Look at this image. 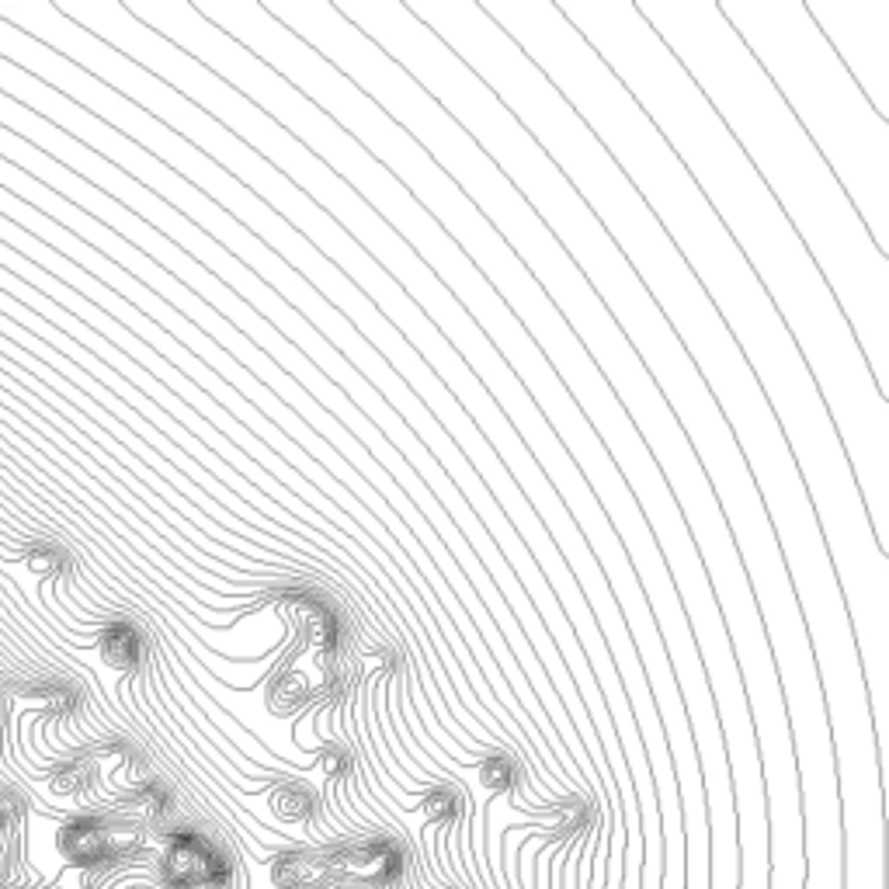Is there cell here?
<instances>
[{
  "mask_svg": "<svg viewBox=\"0 0 889 889\" xmlns=\"http://www.w3.org/2000/svg\"><path fill=\"white\" fill-rule=\"evenodd\" d=\"M101 653H105V660H108L111 668L125 671V668L136 664V657H140V639H136V633H132L129 626H116V629H108V633H105V639H101Z\"/></svg>",
  "mask_w": 889,
  "mask_h": 889,
  "instance_id": "3",
  "label": "cell"
},
{
  "mask_svg": "<svg viewBox=\"0 0 889 889\" xmlns=\"http://www.w3.org/2000/svg\"><path fill=\"white\" fill-rule=\"evenodd\" d=\"M60 848L67 858L81 862V865L108 862V858H116V851H119V830H111L98 820H77L60 834Z\"/></svg>",
  "mask_w": 889,
  "mask_h": 889,
  "instance_id": "2",
  "label": "cell"
},
{
  "mask_svg": "<svg viewBox=\"0 0 889 889\" xmlns=\"http://www.w3.org/2000/svg\"><path fill=\"white\" fill-rule=\"evenodd\" d=\"M226 876V865L213 848H205L199 838H175L170 851L164 855V879L178 889L192 886H213Z\"/></svg>",
  "mask_w": 889,
  "mask_h": 889,
  "instance_id": "1",
  "label": "cell"
},
{
  "mask_svg": "<svg viewBox=\"0 0 889 889\" xmlns=\"http://www.w3.org/2000/svg\"><path fill=\"white\" fill-rule=\"evenodd\" d=\"M0 827H4V806H0Z\"/></svg>",
  "mask_w": 889,
  "mask_h": 889,
  "instance_id": "5",
  "label": "cell"
},
{
  "mask_svg": "<svg viewBox=\"0 0 889 889\" xmlns=\"http://www.w3.org/2000/svg\"><path fill=\"white\" fill-rule=\"evenodd\" d=\"M25 563H28V570H32V574L49 577V574H56V570L63 566V556L56 553V550H49V545H43V550H32V553L25 556Z\"/></svg>",
  "mask_w": 889,
  "mask_h": 889,
  "instance_id": "4",
  "label": "cell"
}]
</instances>
